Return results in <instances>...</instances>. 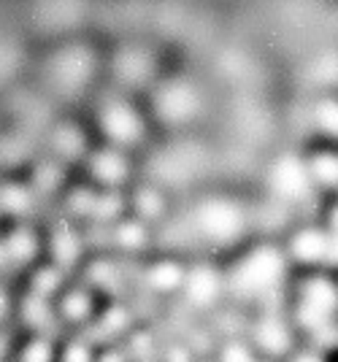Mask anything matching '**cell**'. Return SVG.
Returning a JSON list of instances; mask_svg holds the SVG:
<instances>
[{
  "instance_id": "cell-4",
  "label": "cell",
  "mask_w": 338,
  "mask_h": 362,
  "mask_svg": "<svg viewBox=\"0 0 338 362\" xmlns=\"http://www.w3.org/2000/svg\"><path fill=\"white\" fill-rule=\"evenodd\" d=\"M157 114L170 124H185L190 122L200 108V98L195 87L185 78H173L168 84H163L157 98H154Z\"/></svg>"
},
{
  "instance_id": "cell-6",
  "label": "cell",
  "mask_w": 338,
  "mask_h": 362,
  "mask_svg": "<svg viewBox=\"0 0 338 362\" xmlns=\"http://www.w3.org/2000/svg\"><path fill=\"white\" fill-rule=\"evenodd\" d=\"M154 60L152 54L141 46H124L120 49V54L114 57V74L117 78L127 84V87H141L152 78Z\"/></svg>"
},
{
  "instance_id": "cell-8",
  "label": "cell",
  "mask_w": 338,
  "mask_h": 362,
  "mask_svg": "<svg viewBox=\"0 0 338 362\" xmlns=\"http://www.w3.org/2000/svg\"><path fill=\"white\" fill-rule=\"evenodd\" d=\"M84 146V138L78 133L76 127H71V124H60L57 130H54V149L60 151L62 157H76L78 151Z\"/></svg>"
},
{
  "instance_id": "cell-1",
  "label": "cell",
  "mask_w": 338,
  "mask_h": 362,
  "mask_svg": "<svg viewBox=\"0 0 338 362\" xmlns=\"http://www.w3.org/2000/svg\"><path fill=\"white\" fill-rule=\"evenodd\" d=\"M246 216L238 203H233L228 197H209L203 200L195 211V227L203 238L214 243L233 241L241 230H244Z\"/></svg>"
},
{
  "instance_id": "cell-9",
  "label": "cell",
  "mask_w": 338,
  "mask_h": 362,
  "mask_svg": "<svg viewBox=\"0 0 338 362\" xmlns=\"http://www.w3.org/2000/svg\"><path fill=\"white\" fill-rule=\"evenodd\" d=\"M6 246V255L16 259V262H25L35 255V238H33L28 230H14V235L3 243Z\"/></svg>"
},
{
  "instance_id": "cell-11",
  "label": "cell",
  "mask_w": 338,
  "mask_h": 362,
  "mask_svg": "<svg viewBox=\"0 0 338 362\" xmlns=\"http://www.w3.org/2000/svg\"><path fill=\"white\" fill-rule=\"evenodd\" d=\"M19 357H22V362H49L52 360V349H49L44 338H35V341H30L28 346L22 349Z\"/></svg>"
},
{
  "instance_id": "cell-13",
  "label": "cell",
  "mask_w": 338,
  "mask_h": 362,
  "mask_svg": "<svg viewBox=\"0 0 338 362\" xmlns=\"http://www.w3.org/2000/svg\"><path fill=\"white\" fill-rule=\"evenodd\" d=\"M3 314H6V295L0 292V317H3Z\"/></svg>"
},
{
  "instance_id": "cell-2",
  "label": "cell",
  "mask_w": 338,
  "mask_h": 362,
  "mask_svg": "<svg viewBox=\"0 0 338 362\" xmlns=\"http://www.w3.org/2000/svg\"><path fill=\"white\" fill-rule=\"evenodd\" d=\"M100 130L114 146H133L144 138V119L124 98H114L100 108Z\"/></svg>"
},
{
  "instance_id": "cell-10",
  "label": "cell",
  "mask_w": 338,
  "mask_h": 362,
  "mask_svg": "<svg viewBox=\"0 0 338 362\" xmlns=\"http://www.w3.org/2000/svg\"><path fill=\"white\" fill-rule=\"evenodd\" d=\"M136 209H139L141 216H149V219H154V216H160L163 214V195H160V189H154V187H144L139 192V197H136Z\"/></svg>"
},
{
  "instance_id": "cell-3",
  "label": "cell",
  "mask_w": 338,
  "mask_h": 362,
  "mask_svg": "<svg viewBox=\"0 0 338 362\" xmlns=\"http://www.w3.org/2000/svg\"><path fill=\"white\" fill-rule=\"evenodd\" d=\"M95 60L84 46H65L49 65V78L60 92H78L93 76Z\"/></svg>"
},
{
  "instance_id": "cell-5",
  "label": "cell",
  "mask_w": 338,
  "mask_h": 362,
  "mask_svg": "<svg viewBox=\"0 0 338 362\" xmlns=\"http://www.w3.org/2000/svg\"><path fill=\"white\" fill-rule=\"evenodd\" d=\"M279 273V259L271 249H257L249 257H244L235 271L231 273V284L238 292H262L274 284V276Z\"/></svg>"
},
{
  "instance_id": "cell-7",
  "label": "cell",
  "mask_w": 338,
  "mask_h": 362,
  "mask_svg": "<svg viewBox=\"0 0 338 362\" xmlns=\"http://www.w3.org/2000/svg\"><path fill=\"white\" fill-rule=\"evenodd\" d=\"M90 173H93V179L98 184L114 189V187H120L127 179V160L122 157V151L114 149V146L100 149L90 157Z\"/></svg>"
},
{
  "instance_id": "cell-12",
  "label": "cell",
  "mask_w": 338,
  "mask_h": 362,
  "mask_svg": "<svg viewBox=\"0 0 338 362\" xmlns=\"http://www.w3.org/2000/svg\"><path fill=\"white\" fill-rule=\"evenodd\" d=\"M152 281L160 287H170V284H179L182 281V271L173 265V262H163L152 271Z\"/></svg>"
}]
</instances>
